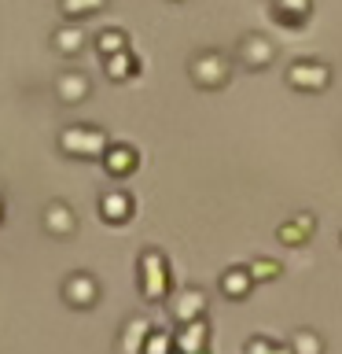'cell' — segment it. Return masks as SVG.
<instances>
[{"label": "cell", "instance_id": "6da1fadb", "mask_svg": "<svg viewBox=\"0 0 342 354\" xmlns=\"http://www.w3.org/2000/svg\"><path fill=\"white\" fill-rule=\"evenodd\" d=\"M59 148L66 155H77V159H103L107 155V133L96 126H66L59 133Z\"/></svg>", "mask_w": 342, "mask_h": 354}, {"label": "cell", "instance_id": "7a4b0ae2", "mask_svg": "<svg viewBox=\"0 0 342 354\" xmlns=\"http://www.w3.org/2000/svg\"><path fill=\"white\" fill-rule=\"evenodd\" d=\"M188 74L199 88H221L232 77V63L221 52H199L192 63H188Z\"/></svg>", "mask_w": 342, "mask_h": 354}, {"label": "cell", "instance_id": "3957f363", "mask_svg": "<svg viewBox=\"0 0 342 354\" xmlns=\"http://www.w3.org/2000/svg\"><path fill=\"white\" fill-rule=\"evenodd\" d=\"M140 281L148 299H162V292L170 288V266H165V254L159 248H148L140 254Z\"/></svg>", "mask_w": 342, "mask_h": 354}, {"label": "cell", "instance_id": "277c9868", "mask_svg": "<svg viewBox=\"0 0 342 354\" xmlns=\"http://www.w3.org/2000/svg\"><path fill=\"white\" fill-rule=\"evenodd\" d=\"M287 82L294 88H302V93H320L331 82V66L324 59H294L287 66Z\"/></svg>", "mask_w": 342, "mask_h": 354}, {"label": "cell", "instance_id": "5b68a950", "mask_svg": "<svg viewBox=\"0 0 342 354\" xmlns=\"http://www.w3.org/2000/svg\"><path fill=\"white\" fill-rule=\"evenodd\" d=\"M236 52H239V59L247 63V66H269L272 63V41L265 37V33H243L239 44H236Z\"/></svg>", "mask_w": 342, "mask_h": 354}, {"label": "cell", "instance_id": "8992f818", "mask_svg": "<svg viewBox=\"0 0 342 354\" xmlns=\"http://www.w3.org/2000/svg\"><path fill=\"white\" fill-rule=\"evenodd\" d=\"M63 295H66V303H70V306H92L96 295H99V288L92 281V273H70V277H66V284H63Z\"/></svg>", "mask_w": 342, "mask_h": 354}, {"label": "cell", "instance_id": "52a82bcc", "mask_svg": "<svg viewBox=\"0 0 342 354\" xmlns=\"http://www.w3.org/2000/svg\"><path fill=\"white\" fill-rule=\"evenodd\" d=\"M88 74L81 71H63L59 77H55V96L63 100V104H81V100L88 96Z\"/></svg>", "mask_w": 342, "mask_h": 354}, {"label": "cell", "instance_id": "ba28073f", "mask_svg": "<svg viewBox=\"0 0 342 354\" xmlns=\"http://www.w3.org/2000/svg\"><path fill=\"white\" fill-rule=\"evenodd\" d=\"M99 214H103L107 221H114V225L129 221L132 218V196L121 192V188H110V192L99 196Z\"/></svg>", "mask_w": 342, "mask_h": 354}, {"label": "cell", "instance_id": "9c48e42d", "mask_svg": "<svg viewBox=\"0 0 342 354\" xmlns=\"http://www.w3.org/2000/svg\"><path fill=\"white\" fill-rule=\"evenodd\" d=\"M137 162H140V155H137L132 144H110L107 155H103V166L114 177H129L132 170H137Z\"/></svg>", "mask_w": 342, "mask_h": 354}, {"label": "cell", "instance_id": "30bf717a", "mask_svg": "<svg viewBox=\"0 0 342 354\" xmlns=\"http://www.w3.org/2000/svg\"><path fill=\"white\" fill-rule=\"evenodd\" d=\"M44 229L52 232V236H70V232L77 229V218H74V210L66 207V203H48L44 207Z\"/></svg>", "mask_w": 342, "mask_h": 354}, {"label": "cell", "instance_id": "8fae6325", "mask_svg": "<svg viewBox=\"0 0 342 354\" xmlns=\"http://www.w3.org/2000/svg\"><path fill=\"white\" fill-rule=\"evenodd\" d=\"M272 15L283 26H302L313 15V0H272Z\"/></svg>", "mask_w": 342, "mask_h": 354}, {"label": "cell", "instance_id": "7c38bea8", "mask_svg": "<svg viewBox=\"0 0 342 354\" xmlns=\"http://www.w3.org/2000/svg\"><path fill=\"white\" fill-rule=\"evenodd\" d=\"M313 229H316V218L313 214H294L291 221H283L280 229H276V236H280L283 243H305V236H313Z\"/></svg>", "mask_w": 342, "mask_h": 354}, {"label": "cell", "instance_id": "4fadbf2b", "mask_svg": "<svg viewBox=\"0 0 342 354\" xmlns=\"http://www.w3.org/2000/svg\"><path fill=\"white\" fill-rule=\"evenodd\" d=\"M203 306H206V295L199 292V288H188V292H181L173 299V314L181 317L184 325H188V321H195V314H203Z\"/></svg>", "mask_w": 342, "mask_h": 354}, {"label": "cell", "instance_id": "5bb4252c", "mask_svg": "<svg viewBox=\"0 0 342 354\" xmlns=\"http://www.w3.org/2000/svg\"><path fill=\"white\" fill-rule=\"evenodd\" d=\"M125 48H129L125 30L107 26V30H99V33H96V52L103 55V59H110V55H118V52H125Z\"/></svg>", "mask_w": 342, "mask_h": 354}, {"label": "cell", "instance_id": "9a60e30c", "mask_svg": "<svg viewBox=\"0 0 342 354\" xmlns=\"http://www.w3.org/2000/svg\"><path fill=\"white\" fill-rule=\"evenodd\" d=\"M250 284H254V281H250V270H247V266H232V270L221 273V288H225L232 299H243V295L250 292Z\"/></svg>", "mask_w": 342, "mask_h": 354}, {"label": "cell", "instance_id": "2e32d148", "mask_svg": "<svg viewBox=\"0 0 342 354\" xmlns=\"http://www.w3.org/2000/svg\"><path fill=\"white\" fill-rule=\"evenodd\" d=\"M103 71H107V77H114V82H125L129 74L140 71V59L125 48V52H118V55H110V59H103Z\"/></svg>", "mask_w": 342, "mask_h": 354}, {"label": "cell", "instance_id": "e0dca14e", "mask_svg": "<svg viewBox=\"0 0 342 354\" xmlns=\"http://www.w3.org/2000/svg\"><path fill=\"white\" fill-rule=\"evenodd\" d=\"M52 44H55L63 55H74V52L85 48V33L77 30V26H59V30L52 33Z\"/></svg>", "mask_w": 342, "mask_h": 354}, {"label": "cell", "instance_id": "ac0fdd59", "mask_svg": "<svg viewBox=\"0 0 342 354\" xmlns=\"http://www.w3.org/2000/svg\"><path fill=\"white\" fill-rule=\"evenodd\" d=\"M203 343H206V325L203 321H188L184 332H181V351L184 354H203Z\"/></svg>", "mask_w": 342, "mask_h": 354}, {"label": "cell", "instance_id": "d6986e66", "mask_svg": "<svg viewBox=\"0 0 342 354\" xmlns=\"http://www.w3.org/2000/svg\"><path fill=\"white\" fill-rule=\"evenodd\" d=\"M99 8H107V0H59V11L66 19H85V15H96Z\"/></svg>", "mask_w": 342, "mask_h": 354}, {"label": "cell", "instance_id": "ffe728a7", "mask_svg": "<svg viewBox=\"0 0 342 354\" xmlns=\"http://www.w3.org/2000/svg\"><path fill=\"white\" fill-rule=\"evenodd\" d=\"M143 336H148V321H143V317L129 321V328L121 332V351H125V354H137L140 343H143Z\"/></svg>", "mask_w": 342, "mask_h": 354}, {"label": "cell", "instance_id": "44dd1931", "mask_svg": "<svg viewBox=\"0 0 342 354\" xmlns=\"http://www.w3.org/2000/svg\"><path fill=\"white\" fill-rule=\"evenodd\" d=\"M247 270H250V281L258 284V281H272V277H280V273H283V266L276 262V259H254Z\"/></svg>", "mask_w": 342, "mask_h": 354}, {"label": "cell", "instance_id": "7402d4cb", "mask_svg": "<svg viewBox=\"0 0 342 354\" xmlns=\"http://www.w3.org/2000/svg\"><path fill=\"white\" fill-rule=\"evenodd\" d=\"M291 354H320V339L313 336V332H298Z\"/></svg>", "mask_w": 342, "mask_h": 354}, {"label": "cell", "instance_id": "603a6c76", "mask_svg": "<svg viewBox=\"0 0 342 354\" xmlns=\"http://www.w3.org/2000/svg\"><path fill=\"white\" fill-rule=\"evenodd\" d=\"M170 336H162V332H151V343H148V347H143V354H165V351H170Z\"/></svg>", "mask_w": 342, "mask_h": 354}, {"label": "cell", "instance_id": "cb8c5ba5", "mask_svg": "<svg viewBox=\"0 0 342 354\" xmlns=\"http://www.w3.org/2000/svg\"><path fill=\"white\" fill-rule=\"evenodd\" d=\"M0 221H4V203H0Z\"/></svg>", "mask_w": 342, "mask_h": 354}]
</instances>
